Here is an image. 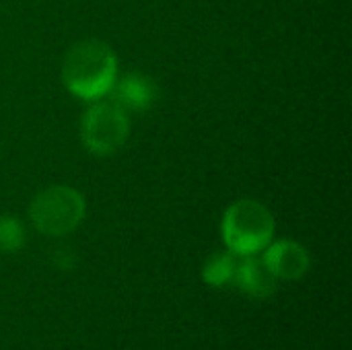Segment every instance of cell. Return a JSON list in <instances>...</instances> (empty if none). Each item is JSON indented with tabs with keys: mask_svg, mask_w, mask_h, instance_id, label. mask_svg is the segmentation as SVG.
Wrapping results in <instances>:
<instances>
[{
	"mask_svg": "<svg viewBox=\"0 0 352 350\" xmlns=\"http://www.w3.org/2000/svg\"><path fill=\"white\" fill-rule=\"evenodd\" d=\"M128 138V118L120 103L101 101L89 107L82 118L85 146L95 155L116 153Z\"/></svg>",
	"mask_w": 352,
	"mask_h": 350,
	"instance_id": "obj_4",
	"label": "cell"
},
{
	"mask_svg": "<svg viewBox=\"0 0 352 350\" xmlns=\"http://www.w3.org/2000/svg\"><path fill=\"white\" fill-rule=\"evenodd\" d=\"M85 200L68 186H52L35 196L31 221L45 235H66L82 221Z\"/></svg>",
	"mask_w": 352,
	"mask_h": 350,
	"instance_id": "obj_3",
	"label": "cell"
},
{
	"mask_svg": "<svg viewBox=\"0 0 352 350\" xmlns=\"http://www.w3.org/2000/svg\"><path fill=\"white\" fill-rule=\"evenodd\" d=\"M235 268H237L235 254H214L204 266V278L212 287H223L233 283Z\"/></svg>",
	"mask_w": 352,
	"mask_h": 350,
	"instance_id": "obj_8",
	"label": "cell"
},
{
	"mask_svg": "<svg viewBox=\"0 0 352 350\" xmlns=\"http://www.w3.org/2000/svg\"><path fill=\"white\" fill-rule=\"evenodd\" d=\"M264 264L276 278H301L309 268V254L295 241H278L266 250Z\"/></svg>",
	"mask_w": 352,
	"mask_h": 350,
	"instance_id": "obj_5",
	"label": "cell"
},
{
	"mask_svg": "<svg viewBox=\"0 0 352 350\" xmlns=\"http://www.w3.org/2000/svg\"><path fill=\"white\" fill-rule=\"evenodd\" d=\"M233 285H237L243 293H248L256 299H262V297H268L274 293L276 276L270 272V268L264 264V260L243 256V260H237Z\"/></svg>",
	"mask_w": 352,
	"mask_h": 350,
	"instance_id": "obj_6",
	"label": "cell"
},
{
	"mask_svg": "<svg viewBox=\"0 0 352 350\" xmlns=\"http://www.w3.org/2000/svg\"><path fill=\"white\" fill-rule=\"evenodd\" d=\"M25 241L21 223L12 217H0V252H16Z\"/></svg>",
	"mask_w": 352,
	"mask_h": 350,
	"instance_id": "obj_9",
	"label": "cell"
},
{
	"mask_svg": "<svg viewBox=\"0 0 352 350\" xmlns=\"http://www.w3.org/2000/svg\"><path fill=\"white\" fill-rule=\"evenodd\" d=\"M274 233L270 210L256 200L235 202L223 219V237L237 256H254L268 248Z\"/></svg>",
	"mask_w": 352,
	"mask_h": 350,
	"instance_id": "obj_2",
	"label": "cell"
},
{
	"mask_svg": "<svg viewBox=\"0 0 352 350\" xmlns=\"http://www.w3.org/2000/svg\"><path fill=\"white\" fill-rule=\"evenodd\" d=\"M62 74L74 95L97 99L116 83V56L101 41H82L68 52Z\"/></svg>",
	"mask_w": 352,
	"mask_h": 350,
	"instance_id": "obj_1",
	"label": "cell"
},
{
	"mask_svg": "<svg viewBox=\"0 0 352 350\" xmlns=\"http://www.w3.org/2000/svg\"><path fill=\"white\" fill-rule=\"evenodd\" d=\"M54 258H56L54 260L56 266H60V268H70L74 264V254L68 248H58L56 254H54Z\"/></svg>",
	"mask_w": 352,
	"mask_h": 350,
	"instance_id": "obj_10",
	"label": "cell"
},
{
	"mask_svg": "<svg viewBox=\"0 0 352 350\" xmlns=\"http://www.w3.org/2000/svg\"><path fill=\"white\" fill-rule=\"evenodd\" d=\"M116 99L122 107L144 109L157 97V87L144 74H126L118 83H113Z\"/></svg>",
	"mask_w": 352,
	"mask_h": 350,
	"instance_id": "obj_7",
	"label": "cell"
}]
</instances>
